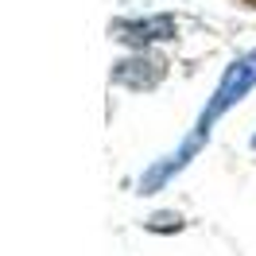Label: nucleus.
I'll list each match as a JSON object with an SVG mask.
<instances>
[{"label":"nucleus","mask_w":256,"mask_h":256,"mask_svg":"<svg viewBox=\"0 0 256 256\" xmlns=\"http://www.w3.org/2000/svg\"><path fill=\"white\" fill-rule=\"evenodd\" d=\"M252 86H256V50H248V54H240L237 62H233V66H229V70L222 74L218 90H214V97H210V105L202 109L198 124H194L190 140L178 148L175 156H167L163 163H156V167H152V171H148V175L140 178V190H144V194H156V190L163 186V182H167V178L175 175V171H182V167H186V160H190L194 152H198V144H202V140L210 136L214 120H218V116H222L225 109H233V105H237V101H240L244 94H248Z\"/></svg>","instance_id":"nucleus-1"},{"label":"nucleus","mask_w":256,"mask_h":256,"mask_svg":"<svg viewBox=\"0 0 256 256\" xmlns=\"http://www.w3.org/2000/svg\"><path fill=\"white\" fill-rule=\"evenodd\" d=\"M163 74H167V62L160 54H148V50L132 54V58H120L112 66V82L124 86V90H152V86H160Z\"/></svg>","instance_id":"nucleus-2"},{"label":"nucleus","mask_w":256,"mask_h":256,"mask_svg":"<svg viewBox=\"0 0 256 256\" xmlns=\"http://www.w3.org/2000/svg\"><path fill=\"white\" fill-rule=\"evenodd\" d=\"M112 35H116L120 43H136V47H148V43H160V39H171V35H175V16L116 20V24H112Z\"/></svg>","instance_id":"nucleus-3"},{"label":"nucleus","mask_w":256,"mask_h":256,"mask_svg":"<svg viewBox=\"0 0 256 256\" xmlns=\"http://www.w3.org/2000/svg\"><path fill=\"white\" fill-rule=\"evenodd\" d=\"M171 225L178 229V214H156L152 218V229H171Z\"/></svg>","instance_id":"nucleus-4"},{"label":"nucleus","mask_w":256,"mask_h":256,"mask_svg":"<svg viewBox=\"0 0 256 256\" xmlns=\"http://www.w3.org/2000/svg\"><path fill=\"white\" fill-rule=\"evenodd\" d=\"M252 148H256V136H252Z\"/></svg>","instance_id":"nucleus-5"}]
</instances>
